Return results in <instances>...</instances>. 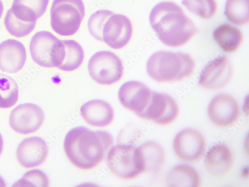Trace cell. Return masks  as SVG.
Wrapping results in <instances>:
<instances>
[{
  "label": "cell",
  "mask_w": 249,
  "mask_h": 187,
  "mask_svg": "<svg viewBox=\"0 0 249 187\" xmlns=\"http://www.w3.org/2000/svg\"><path fill=\"white\" fill-rule=\"evenodd\" d=\"M18 99V88L11 76L0 73V109H9Z\"/></svg>",
  "instance_id": "d4e9b609"
},
{
  "label": "cell",
  "mask_w": 249,
  "mask_h": 187,
  "mask_svg": "<svg viewBox=\"0 0 249 187\" xmlns=\"http://www.w3.org/2000/svg\"><path fill=\"white\" fill-rule=\"evenodd\" d=\"M213 37L218 46L227 53L237 51L244 39L240 30L229 24L222 25L216 28L213 33Z\"/></svg>",
  "instance_id": "ffe728a7"
},
{
  "label": "cell",
  "mask_w": 249,
  "mask_h": 187,
  "mask_svg": "<svg viewBox=\"0 0 249 187\" xmlns=\"http://www.w3.org/2000/svg\"><path fill=\"white\" fill-rule=\"evenodd\" d=\"M85 16L82 0H53L51 9V24L57 34L64 37L74 35Z\"/></svg>",
  "instance_id": "277c9868"
},
{
  "label": "cell",
  "mask_w": 249,
  "mask_h": 187,
  "mask_svg": "<svg viewBox=\"0 0 249 187\" xmlns=\"http://www.w3.org/2000/svg\"><path fill=\"white\" fill-rule=\"evenodd\" d=\"M36 22L28 23L17 18L10 8L5 16L4 24L8 32L16 37H22L31 34L34 30Z\"/></svg>",
  "instance_id": "4316f807"
},
{
  "label": "cell",
  "mask_w": 249,
  "mask_h": 187,
  "mask_svg": "<svg viewBox=\"0 0 249 187\" xmlns=\"http://www.w3.org/2000/svg\"><path fill=\"white\" fill-rule=\"evenodd\" d=\"M142 155L144 173L155 174L162 168L165 155L163 149L158 143L149 141L138 148Z\"/></svg>",
  "instance_id": "44dd1931"
},
{
  "label": "cell",
  "mask_w": 249,
  "mask_h": 187,
  "mask_svg": "<svg viewBox=\"0 0 249 187\" xmlns=\"http://www.w3.org/2000/svg\"><path fill=\"white\" fill-rule=\"evenodd\" d=\"M195 68V61L191 56L180 52H158L147 63L148 75L160 83L181 80L191 76Z\"/></svg>",
  "instance_id": "3957f363"
},
{
  "label": "cell",
  "mask_w": 249,
  "mask_h": 187,
  "mask_svg": "<svg viewBox=\"0 0 249 187\" xmlns=\"http://www.w3.org/2000/svg\"><path fill=\"white\" fill-rule=\"evenodd\" d=\"M27 52L24 45L19 41L9 39L0 44V70L15 74L24 67Z\"/></svg>",
  "instance_id": "2e32d148"
},
{
  "label": "cell",
  "mask_w": 249,
  "mask_h": 187,
  "mask_svg": "<svg viewBox=\"0 0 249 187\" xmlns=\"http://www.w3.org/2000/svg\"><path fill=\"white\" fill-rule=\"evenodd\" d=\"M107 164L111 171L123 180H133L144 173L141 151L132 145H118L111 148Z\"/></svg>",
  "instance_id": "8992f818"
},
{
  "label": "cell",
  "mask_w": 249,
  "mask_h": 187,
  "mask_svg": "<svg viewBox=\"0 0 249 187\" xmlns=\"http://www.w3.org/2000/svg\"><path fill=\"white\" fill-rule=\"evenodd\" d=\"M113 144L109 133L79 127L67 134L64 148L68 158L75 167L88 170L97 167Z\"/></svg>",
  "instance_id": "6da1fadb"
},
{
  "label": "cell",
  "mask_w": 249,
  "mask_h": 187,
  "mask_svg": "<svg viewBox=\"0 0 249 187\" xmlns=\"http://www.w3.org/2000/svg\"><path fill=\"white\" fill-rule=\"evenodd\" d=\"M48 152V145L43 138L31 137L20 143L17 150V158L23 168H32L42 164Z\"/></svg>",
  "instance_id": "9a60e30c"
},
{
  "label": "cell",
  "mask_w": 249,
  "mask_h": 187,
  "mask_svg": "<svg viewBox=\"0 0 249 187\" xmlns=\"http://www.w3.org/2000/svg\"><path fill=\"white\" fill-rule=\"evenodd\" d=\"M208 114L211 121L218 127L227 128L234 126L240 116L237 101L231 96L221 94L211 102Z\"/></svg>",
  "instance_id": "5bb4252c"
},
{
  "label": "cell",
  "mask_w": 249,
  "mask_h": 187,
  "mask_svg": "<svg viewBox=\"0 0 249 187\" xmlns=\"http://www.w3.org/2000/svg\"><path fill=\"white\" fill-rule=\"evenodd\" d=\"M44 120L43 111L35 104L27 103L18 105L11 112L9 124L15 132L27 135L38 130Z\"/></svg>",
  "instance_id": "ba28073f"
},
{
  "label": "cell",
  "mask_w": 249,
  "mask_h": 187,
  "mask_svg": "<svg viewBox=\"0 0 249 187\" xmlns=\"http://www.w3.org/2000/svg\"><path fill=\"white\" fill-rule=\"evenodd\" d=\"M152 94L146 85L137 81L124 83L120 88L118 98L121 105L141 117L147 109Z\"/></svg>",
  "instance_id": "9c48e42d"
},
{
  "label": "cell",
  "mask_w": 249,
  "mask_h": 187,
  "mask_svg": "<svg viewBox=\"0 0 249 187\" xmlns=\"http://www.w3.org/2000/svg\"><path fill=\"white\" fill-rule=\"evenodd\" d=\"M178 112L177 103L171 96L152 91L148 107L140 118L153 121L160 126H167L176 120Z\"/></svg>",
  "instance_id": "7c38bea8"
},
{
  "label": "cell",
  "mask_w": 249,
  "mask_h": 187,
  "mask_svg": "<svg viewBox=\"0 0 249 187\" xmlns=\"http://www.w3.org/2000/svg\"><path fill=\"white\" fill-rule=\"evenodd\" d=\"M88 70L91 77L101 85H111L119 81L124 67L121 59L107 51L96 53L89 59Z\"/></svg>",
  "instance_id": "52a82bcc"
},
{
  "label": "cell",
  "mask_w": 249,
  "mask_h": 187,
  "mask_svg": "<svg viewBox=\"0 0 249 187\" xmlns=\"http://www.w3.org/2000/svg\"><path fill=\"white\" fill-rule=\"evenodd\" d=\"M132 33L130 20L125 16L114 13L108 18L103 27V41L110 48L119 50L128 44Z\"/></svg>",
  "instance_id": "4fadbf2b"
},
{
  "label": "cell",
  "mask_w": 249,
  "mask_h": 187,
  "mask_svg": "<svg viewBox=\"0 0 249 187\" xmlns=\"http://www.w3.org/2000/svg\"><path fill=\"white\" fill-rule=\"evenodd\" d=\"M50 0H14L12 11L22 21L36 22L46 13Z\"/></svg>",
  "instance_id": "d6986e66"
},
{
  "label": "cell",
  "mask_w": 249,
  "mask_h": 187,
  "mask_svg": "<svg viewBox=\"0 0 249 187\" xmlns=\"http://www.w3.org/2000/svg\"><path fill=\"white\" fill-rule=\"evenodd\" d=\"M6 185L4 180L0 176V187H6Z\"/></svg>",
  "instance_id": "1f68e13d"
},
{
  "label": "cell",
  "mask_w": 249,
  "mask_h": 187,
  "mask_svg": "<svg viewBox=\"0 0 249 187\" xmlns=\"http://www.w3.org/2000/svg\"><path fill=\"white\" fill-rule=\"evenodd\" d=\"M114 14L106 10L97 11L89 18L88 28L90 34L96 39L103 41L102 31L108 18Z\"/></svg>",
  "instance_id": "83f0119b"
},
{
  "label": "cell",
  "mask_w": 249,
  "mask_h": 187,
  "mask_svg": "<svg viewBox=\"0 0 249 187\" xmlns=\"http://www.w3.org/2000/svg\"><path fill=\"white\" fill-rule=\"evenodd\" d=\"M83 118L90 126L105 128L110 125L114 118V110L107 102L95 99L86 102L80 109Z\"/></svg>",
  "instance_id": "e0dca14e"
},
{
  "label": "cell",
  "mask_w": 249,
  "mask_h": 187,
  "mask_svg": "<svg viewBox=\"0 0 249 187\" xmlns=\"http://www.w3.org/2000/svg\"><path fill=\"white\" fill-rule=\"evenodd\" d=\"M234 159L231 150L224 145H216L207 152L204 160L207 172L214 177H221L231 169Z\"/></svg>",
  "instance_id": "ac0fdd59"
},
{
  "label": "cell",
  "mask_w": 249,
  "mask_h": 187,
  "mask_svg": "<svg viewBox=\"0 0 249 187\" xmlns=\"http://www.w3.org/2000/svg\"><path fill=\"white\" fill-rule=\"evenodd\" d=\"M233 75V68L229 59L225 56L219 57L205 66L200 75L198 84L207 90H219L229 84Z\"/></svg>",
  "instance_id": "8fae6325"
},
{
  "label": "cell",
  "mask_w": 249,
  "mask_h": 187,
  "mask_svg": "<svg viewBox=\"0 0 249 187\" xmlns=\"http://www.w3.org/2000/svg\"><path fill=\"white\" fill-rule=\"evenodd\" d=\"M49 180L47 176L39 170H30L22 178L17 182L13 187H48Z\"/></svg>",
  "instance_id": "f1b7e54d"
},
{
  "label": "cell",
  "mask_w": 249,
  "mask_h": 187,
  "mask_svg": "<svg viewBox=\"0 0 249 187\" xmlns=\"http://www.w3.org/2000/svg\"><path fill=\"white\" fill-rule=\"evenodd\" d=\"M4 12V5L1 0H0V19H1Z\"/></svg>",
  "instance_id": "4dcf8cb0"
},
{
  "label": "cell",
  "mask_w": 249,
  "mask_h": 187,
  "mask_svg": "<svg viewBox=\"0 0 249 187\" xmlns=\"http://www.w3.org/2000/svg\"><path fill=\"white\" fill-rule=\"evenodd\" d=\"M4 147V141L2 135L0 133V155H1Z\"/></svg>",
  "instance_id": "f546056e"
},
{
  "label": "cell",
  "mask_w": 249,
  "mask_h": 187,
  "mask_svg": "<svg viewBox=\"0 0 249 187\" xmlns=\"http://www.w3.org/2000/svg\"><path fill=\"white\" fill-rule=\"evenodd\" d=\"M181 4L192 13L204 19L212 18L217 9L215 0H182Z\"/></svg>",
  "instance_id": "484cf974"
},
{
  "label": "cell",
  "mask_w": 249,
  "mask_h": 187,
  "mask_svg": "<svg viewBox=\"0 0 249 187\" xmlns=\"http://www.w3.org/2000/svg\"><path fill=\"white\" fill-rule=\"evenodd\" d=\"M171 187H198L200 178L197 172L189 166L179 165L174 168L166 178Z\"/></svg>",
  "instance_id": "7402d4cb"
},
{
  "label": "cell",
  "mask_w": 249,
  "mask_h": 187,
  "mask_svg": "<svg viewBox=\"0 0 249 187\" xmlns=\"http://www.w3.org/2000/svg\"><path fill=\"white\" fill-rule=\"evenodd\" d=\"M30 52L33 60L44 68H58L66 57L63 40L48 31H40L32 37Z\"/></svg>",
  "instance_id": "5b68a950"
},
{
  "label": "cell",
  "mask_w": 249,
  "mask_h": 187,
  "mask_svg": "<svg viewBox=\"0 0 249 187\" xmlns=\"http://www.w3.org/2000/svg\"><path fill=\"white\" fill-rule=\"evenodd\" d=\"M66 47V57L58 68L65 72H72L80 67L85 58L84 49L75 40H63Z\"/></svg>",
  "instance_id": "603a6c76"
},
{
  "label": "cell",
  "mask_w": 249,
  "mask_h": 187,
  "mask_svg": "<svg viewBox=\"0 0 249 187\" xmlns=\"http://www.w3.org/2000/svg\"><path fill=\"white\" fill-rule=\"evenodd\" d=\"M149 19L159 39L170 47L185 45L199 31L182 9L172 2L157 4L152 10Z\"/></svg>",
  "instance_id": "7a4b0ae2"
},
{
  "label": "cell",
  "mask_w": 249,
  "mask_h": 187,
  "mask_svg": "<svg viewBox=\"0 0 249 187\" xmlns=\"http://www.w3.org/2000/svg\"><path fill=\"white\" fill-rule=\"evenodd\" d=\"M174 150L181 161L193 163L199 161L206 151L203 136L197 131L188 129L181 131L175 137Z\"/></svg>",
  "instance_id": "30bf717a"
},
{
  "label": "cell",
  "mask_w": 249,
  "mask_h": 187,
  "mask_svg": "<svg viewBox=\"0 0 249 187\" xmlns=\"http://www.w3.org/2000/svg\"><path fill=\"white\" fill-rule=\"evenodd\" d=\"M249 0H227L225 15L231 23L244 25L249 21Z\"/></svg>",
  "instance_id": "cb8c5ba5"
}]
</instances>
